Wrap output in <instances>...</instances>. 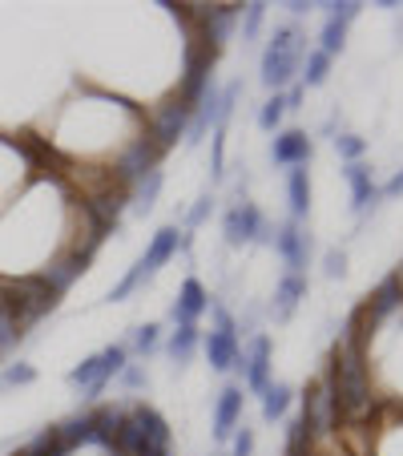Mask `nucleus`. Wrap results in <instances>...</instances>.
<instances>
[{"mask_svg": "<svg viewBox=\"0 0 403 456\" xmlns=\"http://www.w3.org/2000/svg\"><path fill=\"white\" fill-rule=\"evenodd\" d=\"M283 102H286V110H299V102H302V86H294L291 94L283 97Z\"/></svg>", "mask_w": 403, "mask_h": 456, "instance_id": "nucleus-42", "label": "nucleus"}, {"mask_svg": "<svg viewBox=\"0 0 403 456\" xmlns=\"http://www.w3.org/2000/svg\"><path fill=\"white\" fill-rule=\"evenodd\" d=\"M133 420H138V428H141L146 456H165V448H170V424H165L154 408H133Z\"/></svg>", "mask_w": 403, "mask_h": 456, "instance_id": "nucleus-13", "label": "nucleus"}, {"mask_svg": "<svg viewBox=\"0 0 403 456\" xmlns=\"http://www.w3.org/2000/svg\"><path fill=\"white\" fill-rule=\"evenodd\" d=\"M395 283H399V291H403V267H399V271H395Z\"/></svg>", "mask_w": 403, "mask_h": 456, "instance_id": "nucleus-43", "label": "nucleus"}, {"mask_svg": "<svg viewBox=\"0 0 403 456\" xmlns=\"http://www.w3.org/2000/svg\"><path fill=\"white\" fill-rule=\"evenodd\" d=\"M157 344H162V328H157V323H146V328L133 331V352L138 355L157 352Z\"/></svg>", "mask_w": 403, "mask_h": 456, "instance_id": "nucleus-32", "label": "nucleus"}, {"mask_svg": "<svg viewBox=\"0 0 403 456\" xmlns=\"http://www.w3.org/2000/svg\"><path fill=\"white\" fill-rule=\"evenodd\" d=\"M359 9L363 4H355V0H343V4H331V17H326V25H323V53L326 57H334V53L343 49V41H347V28H351V20L359 17Z\"/></svg>", "mask_w": 403, "mask_h": 456, "instance_id": "nucleus-9", "label": "nucleus"}, {"mask_svg": "<svg viewBox=\"0 0 403 456\" xmlns=\"http://www.w3.org/2000/svg\"><path fill=\"white\" fill-rule=\"evenodd\" d=\"M270 158H275L278 166H307L310 162V138L302 134V129H286V134L275 138Z\"/></svg>", "mask_w": 403, "mask_h": 456, "instance_id": "nucleus-14", "label": "nucleus"}, {"mask_svg": "<svg viewBox=\"0 0 403 456\" xmlns=\"http://www.w3.org/2000/svg\"><path fill=\"white\" fill-rule=\"evenodd\" d=\"M262 17H266V4H246V20H242V37H246V41H254L258 37Z\"/></svg>", "mask_w": 403, "mask_h": 456, "instance_id": "nucleus-36", "label": "nucleus"}, {"mask_svg": "<svg viewBox=\"0 0 403 456\" xmlns=\"http://www.w3.org/2000/svg\"><path fill=\"white\" fill-rule=\"evenodd\" d=\"M230 456H254V428L242 424V432L234 436V444H230Z\"/></svg>", "mask_w": 403, "mask_h": 456, "instance_id": "nucleus-38", "label": "nucleus"}, {"mask_svg": "<svg viewBox=\"0 0 403 456\" xmlns=\"http://www.w3.org/2000/svg\"><path fill=\"white\" fill-rule=\"evenodd\" d=\"M323 275H326V279H343V275H347V255H343V250H326Z\"/></svg>", "mask_w": 403, "mask_h": 456, "instance_id": "nucleus-35", "label": "nucleus"}, {"mask_svg": "<svg viewBox=\"0 0 403 456\" xmlns=\"http://www.w3.org/2000/svg\"><path fill=\"white\" fill-rule=\"evenodd\" d=\"M178 247H181V231H178V226H162V231L154 234V242H149V250L141 255V263H138L141 275H146V279L157 275V271H162L165 263L178 255Z\"/></svg>", "mask_w": 403, "mask_h": 456, "instance_id": "nucleus-11", "label": "nucleus"}, {"mask_svg": "<svg viewBox=\"0 0 403 456\" xmlns=\"http://www.w3.org/2000/svg\"><path fill=\"white\" fill-rule=\"evenodd\" d=\"M197 339H202V331H197L194 323H178V331L170 336V355H173V363H186L189 355H194Z\"/></svg>", "mask_w": 403, "mask_h": 456, "instance_id": "nucleus-27", "label": "nucleus"}, {"mask_svg": "<svg viewBox=\"0 0 403 456\" xmlns=\"http://www.w3.org/2000/svg\"><path fill=\"white\" fill-rule=\"evenodd\" d=\"M157 194H162V170H149L141 182H133V194H129V202H133V210L138 215H149L157 202Z\"/></svg>", "mask_w": 403, "mask_h": 456, "instance_id": "nucleus-24", "label": "nucleus"}, {"mask_svg": "<svg viewBox=\"0 0 403 456\" xmlns=\"http://www.w3.org/2000/svg\"><path fill=\"white\" fill-rule=\"evenodd\" d=\"M238 368L246 371V387H250V392H266V384H270V339H266V336L250 339V352L238 355Z\"/></svg>", "mask_w": 403, "mask_h": 456, "instance_id": "nucleus-8", "label": "nucleus"}, {"mask_svg": "<svg viewBox=\"0 0 403 456\" xmlns=\"http://www.w3.org/2000/svg\"><path fill=\"white\" fill-rule=\"evenodd\" d=\"M334 150L347 158V162H359V154L367 150V142L355 138V134H343V138H334Z\"/></svg>", "mask_w": 403, "mask_h": 456, "instance_id": "nucleus-33", "label": "nucleus"}, {"mask_svg": "<svg viewBox=\"0 0 403 456\" xmlns=\"http://www.w3.org/2000/svg\"><path fill=\"white\" fill-rule=\"evenodd\" d=\"M326 73H331V57H326L323 49L307 53V73H302V89H315L326 81Z\"/></svg>", "mask_w": 403, "mask_h": 456, "instance_id": "nucleus-28", "label": "nucleus"}, {"mask_svg": "<svg viewBox=\"0 0 403 456\" xmlns=\"http://www.w3.org/2000/svg\"><path fill=\"white\" fill-rule=\"evenodd\" d=\"M367 319L363 311L347 323L343 339L334 347V368H331V392H334V408L343 416H363L371 404V379H367V363H363V339H367Z\"/></svg>", "mask_w": 403, "mask_h": 456, "instance_id": "nucleus-1", "label": "nucleus"}, {"mask_svg": "<svg viewBox=\"0 0 403 456\" xmlns=\"http://www.w3.org/2000/svg\"><path fill=\"white\" fill-rule=\"evenodd\" d=\"M117 182L121 186H133V182H141L149 170H157V150L149 146V138H141V142H133V146L125 150V154L117 158Z\"/></svg>", "mask_w": 403, "mask_h": 456, "instance_id": "nucleus-7", "label": "nucleus"}, {"mask_svg": "<svg viewBox=\"0 0 403 456\" xmlns=\"http://www.w3.org/2000/svg\"><path fill=\"white\" fill-rule=\"evenodd\" d=\"M85 271V258H77V255H69V258H60V263H52L49 271H41V283L49 287V295L57 299V295H65L73 287V279Z\"/></svg>", "mask_w": 403, "mask_h": 456, "instance_id": "nucleus-18", "label": "nucleus"}, {"mask_svg": "<svg viewBox=\"0 0 403 456\" xmlns=\"http://www.w3.org/2000/svg\"><path fill=\"white\" fill-rule=\"evenodd\" d=\"M125 360H129V352L121 344L105 347V352H101V379H105V384H109L113 376H121V371H125Z\"/></svg>", "mask_w": 403, "mask_h": 456, "instance_id": "nucleus-30", "label": "nucleus"}, {"mask_svg": "<svg viewBox=\"0 0 403 456\" xmlns=\"http://www.w3.org/2000/svg\"><path fill=\"white\" fill-rule=\"evenodd\" d=\"M189 129V110L181 102H165L162 110L149 118V146L162 154V150L178 146V138Z\"/></svg>", "mask_w": 403, "mask_h": 456, "instance_id": "nucleus-5", "label": "nucleus"}, {"mask_svg": "<svg viewBox=\"0 0 403 456\" xmlns=\"http://www.w3.org/2000/svg\"><path fill=\"white\" fill-rule=\"evenodd\" d=\"M299 57H302V33L294 25H283L262 53V86L266 89L291 86L294 69H299Z\"/></svg>", "mask_w": 403, "mask_h": 456, "instance_id": "nucleus-3", "label": "nucleus"}, {"mask_svg": "<svg viewBox=\"0 0 403 456\" xmlns=\"http://www.w3.org/2000/svg\"><path fill=\"white\" fill-rule=\"evenodd\" d=\"M20 336H25V328H20L17 315L0 303V352H9L12 344H20Z\"/></svg>", "mask_w": 403, "mask_h": 456, "instance_id": "nucleus-29", "label": "nucleus"}, {"mask_svg": "<svg viewBox=\"0 0 403 456\" xmlns=\"http://www.w3.org/2000/svg\"><path fill=\"white\" fill-rule=\"evenodd\" d=\"M210 210H214V199H210V194H202V199H197V207L189 210V218H186V226H189V231H194V226H202V223H206V215H210Z\"/></svg>", "mask_w": 403, "mask_h": 456, "instance_id": "nucleus-39", "label": "nucleus"}, {"mask_svg": "<svg viewBox=\"0 0 403 456\" xmlns=\"http://www.w3.org/2000/svg\"><path fill=\"white\" fill-rule=\"evenodd\" d=\"M339 420V408H334V392H331V379H318L315 387L307 392V408H302V424H307L310 440L326 436Z\"/></svg>", "mask_w": 403, "mask_h": 456, "instance_id": "nucleus-6", "label": "nucleus"}, {"mask_svg": "<svg viewBox=\"0 0 403 456\" xmlns=\"http://www.w3.org/2000/svg\"><path fill=\"white\" fill-rule=\"evenodd\" d=\"M242 404H246V396H242L238 384L222 387L218 408H214V436L218 440H230L234 436V428H238V420H242Z\"/></svg>", "mask_w": 403, "mask_h": 456, "instance_id": "nucleus-12", "label": "nucleus"}, {"mask_svg": "<svg viewBox=\"0 0 403 456\" xmlns=\"http://www.w3.org/2000/svg\"><path fill=\"white\" fill-rule=\"evenodd\" d=\"M286 199H291V223L307 218V210H310V178H307V166H291V174H286Z\"/></svg>", "mask_w": 403, "mask_h": 456, "instance_id": "nucleus-19", "label": "nucleus"}, {"mask_svg": "<svg viewBox=\"0 0 403 456\" xmlns=\"http://www.w3.org/2000/svg\"><path fill=\"white\" fill-rule=\"evenodd\" d=\"M222 234L230 247H242V242H270V226H266L262 210H258L254 202H238V207L226 210Z\"/></svg>", "mask_w": 403, "mask_h": 456, "instance_id": "nucleus-4", "label": "nucleus"}, {"mask_svg": "<svg viewBox=\"0 0 403 456\" xmlns=\"http://www.w3.org/2000/svg\"><path fill=\"white\" fill-rule=\"evenodd\" d=\"M17 456H20V452H17Z\"/></svg>", "mask_w": 403, "mask_h": 456, "instance_id": "nucleus-44", "label": "nucleus"}, {"mask_svg": "<svg viewBox=\"0 0 403 456\" xmlns=\"http://www.w3.org/2000/svg\"><path fill=\"white\" fill-rule=\"evenodd\" d=\"M399 194H403V170H399V174H395V178H391V182H387V186H383V190H379V199H399Z\"/></svg>", "mask_w": 403, "mask_h": 456, "instance_id": "nucleus-40", "label": "nucleus"}, {"mask_svg": "<svg viewBox=\"0 0 403 456\" xmlns=\"http://www.w3.org/2000/svg\"><path fill=\"white\" fill-rule=\"evenodd\" d=\"M403 303V291H399V283H395V275H387L383 283L375 287V295H371V303L363 307V319H367V328H375V323H383L387 315H391L395 307Z\"/></svg>", "mask_w": 403, "mask_h": 456, "instance_id": "nucleus-15", "label": "nucleus"}, {"mask_svg": "<svg viewBox=\"0 0 403 456\" xmlns=\"http://www.w3.org/2000/svg\"><path fill=\"white\" fill-rule=\"evenodd\" d=\"M270 242H275L278 255L286 258V271H291V275H302V267H307V250H310V242H307V234L299 231V223L278 226V231L270 234Z\"/></svg>", "mask_w": 403, "mask_h": 456, "instance_id": "nucleus-10", "label": "nucleus"}, {"mask_svg": "<svg viewBox=\"0 0 403 456\" xmlns=\"http://www.w3.org/2000/svg\"><path fill=\"white\" fill-rule=\"evenodd\" d=\"M141 279H146V275H141V267H133V271H129L125 279H121L117 287H113V295H109V299H113V303L129 299V295H133V291H138V287H141Z\"/></svg>", "mask_w": 403, "mask_h": 456, "instance_id": "nucleus-34", "label": "nucleus"}, {"mask_svg": "<svg viewBox=\"0 0 403 456\" xmlns=\"http://www.w3.org/2000/svg\"><path fill=\"white\" fill-rule=\"evenodd\" d=\"M33 379H36L33 363H12V368L0 376V384H33Z\"/></svg>", "mask_w": 403, "mask_h": 456, "instance_id": "nucleus-37", "label": "nucleus"}, {"mask_svg": "<svg viewBox=\"0 0 403 456\" xmlns=\"http://www.w3.org/2000/svg\"><path fill=\"white\" fill-rule=\"evenodd\" d=\"M302 295H307V279H302V275H291V271H286L283 283H278V291H275V319H291Z\"/></svg>", "mask_w": 403, "mask_h": 456, "instance_id": "nucleus-21", "label": "nucleus"}, {"mask_svg": "<svg viewBox=\"0 0 403 456\" xmlns=\"http://www.w3.org/2000/svg\"><path fill=\"white\" fill-rule=\"evenodd\" d=\"M347 182H351V202H355V210H367V207H375V199H379V186L371 182V170L367 166H359V162H351L347 166Z\"/></svg>", "mask_w": 403, "mask_h": 456, "instance_id": "nucleus-20", "label": "nucleus"}, {"mask_svg": "<svg viewBox=\"0 0 403 456\" xmlns=\"http://www.w3.org/2000/svg\"><path fill=\"white\" fill-rule=\"evenodd\" d=\"M283 113H286V102L275 94V97H270V102L262 105V110H258V126H262L266 134H275V129H278V121H283Z\"/></svg>", "mask_w": 403, "mask_h": 456, "instance_id": "nucleus-31", "label": "nucleus"}, {"mask_svg": "<svg viewBox=\"0 0 403 456\" xmlns=\"http://www.w3.org/2000/svg\"><path fill=\"white\" fill-rule=\"evenodd\" d=\"M206 307H210L206 287L197 283V279H186V283H181L178 303H173V319H178V323H194V319L202 315Z\"/></svg>", "mask_w": 403, "mask_h": 456, "instance_id": "nucleus-17", "label": "nucleus"}, {"mask_svg": "<svg viewBox=\"0 0 403 456\" xmlns=\"http://www.w3.org/2000/svg\"><path fill=\"white\" fill-rule=\"evenodd\" d=\"M121 420H125V412H121V408H101V412H93V444L113 448V436H117V424Z\"/></svg>", "mask_w": 403, "mask_h": 456, "instance_id": "nucleus-25", "label": "nucleus"}, {"mask_svg": "<svg viewBox=\"0 0 403 456\" xmlns=\"http://www.w3.org/2000/svg\"><path fill=\"white\" fill-rule=\"evenodd\" d=\"M93 440V416H73V420L57 424V444L65 452H73L77 444H89Z\"/></svg>", "mask_w": 403, "mask_h": 456, "instance_id": "nucleus-22", "label": "nucleus"}, {"mask_svg": "<svg viewBox=\"0 0 403 456\" xmlns=\"http://www.w3.org/2000/svg\"><path fill=\"white\" fill-rule=\"evenodd\" d=\"M291 387L286 384H266V392H262V416L266 420H283L286 416V408H291Z\"/></svg>", "mask_w": 403, "mask_h": 456, "instance_id": "nucleus-26", "label": "nucleus"}, {"mask_svg": "<svg viewBox=\"0 0 403 456\" xmlns=\"http://www.w3.org/2000/svg\"><path fill=\"white\" fill-rule=\"evenodd\" d=\"M0 303L17 315L20 328H33L36 319H44L57 299L49 295V287L41 283V275H20V279H0Z\"/></svg>", "mask_w": 403, "mask_h": 456, "instance_id": "nucleus-2", "label": "nucleus"}, {"mask_svg": "<svg viewBox=\"0 0 403 456\" xmlns=\"http://www.w3.org/2000/svg\"><path fill=\"white\" fill-rule=\"evenodd\" d=\"M230 25H234V9H210L206 12V53H218L230 37Z\"/></svg>", "mask_w": 403, "mask_h": 456, "instance_id": "nucleus-23", "label": "nucleus"}, {"mask_svg": "<svg viewBox=\"0 0 403 456\" xmlns=\"http://www.w3.org/2000/svg\"><path fill=\"white\" fill-rule=\"evenodd\" d=\"M125 384L129 387H141V384H146V371H141V368H129V363H125Z\"/></svg>", "mask_w": 403, "mask_h": 456, "instance_id": "nucleus-41", "label": "nucleus"}, {"mask_svg": "<svg viewBox=\"0 0 403 456\" xmlns=\"http://www.w3.org/2000/svg\"><path fill=\"white\" fill-rule=\"evenodd\" d=\"M238 355H242V347H238V336H234V331H210L206 336V360L214 371L238 368Z\"/></svg>", "mask_w": 403, "mask_h": 456, "instance_id": "nucleus-16", "label": "nucleus"}]
</instances>
